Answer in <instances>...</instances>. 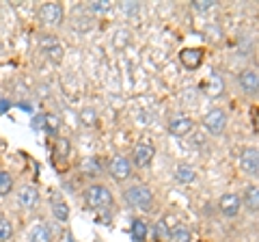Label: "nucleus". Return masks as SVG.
Wrapping results in <instances>:
<instances>
[{
  "label": "nucleus",
  "instance_id": "nucleus-10",
  "mask_svg": "<svg viewBox=\"0 0 259 242\" xmlns=\"http://www.w3.org/2000/svg\"><path fill=\"white\" fill-rule=\"evenodd\" d=\"M41 50H44V54H46L50 61H54V63H61V61H63L65 48H63V44H61L56 37H52V35L41 37Z\"/></svg>",
  "mask_w": 259,
  "mask_h": 242
},
{
  "label": "nucleus",
  "instance_id": "nucleus-3",
  "mask_svg": "<svg viewBox=\"0 0 259 242\" xmlns=\"http://www.w3.org/2000/svg\"><path fill=\"white\" fill-rule=\"evenodd\" d=\"M153 156H156V145L151 141H139L132 149V160H130V163L136 169H145L151 165Z\"/></svg>",
  "mask_w": 259,
  "mask_h": 242
},
{
  "label": "nucleus",
  "instance_id": "nucleus-24",
  "mask_svg": "<svg viewBox=\"0 0 259 242\" xmlns=\"http://www.w3.org/2000/svg\"><path fill=\"white\" fill-rule=\"evenodd\" d=\"M11 236H13V225H11V221L0 219V242H7Z\"/></svg>",
  "mask_w": 259,
  "mask_h": 242
},
{
  "label": "nucleus",
  "instance_id": "nucleus-12",
  "mask_svg": "<svg viewBox=\"0 0 259 242\" xmlns=\"http://www.w3.org/2000/svg\"><path fill=\"white\" fill-rule=\"evenodd\" d=\"M180 61L188 71L199 69L201 63H203V50H199V48H186V50L180 52Z\"/></svg>",
  "mask_w": 259,
  "mask_h": 242
},
{
  "label": "nucleus",
  "instance_id": "nucleus-7",
  "mask_svg": "<svg viewBox=\"0 0 259 242\" xmlns=\"http://www.w3.org/2000/svg\"><path fill=\"white\" fill-rule=\"evenodd\" d=\"M65 15V7L61 3H46L41 9H39V20L46 26H56V24L63 22Z\"/></svg>",
  "mask_w": 259,
  "mask_h": 242
},
{
  "label": "nucleus",
  "instance_id": "nucleus-28",
  "mask_svg": "<svg viewBox=\"0 0 259 242\" xmlns=\"http://www.w3.org/2000/svg\"><path fill=\"white\" fill-rule=\"evenodd\" d=\"M214 7H216L214 0H197V3H192V9L199 11V13L209 11V9H214Z\"/></svg>",
  "mask_w": 259,
  "mask_h": 242
},
{
  "label": "nucleus",
  "instance_id": "nucleus-23",
  "mask_svg": "<svg viewBox=\"0 0 259 242\" xmlns=\"http://www.w3.org/2000/svg\"><path fill=\"white\" fill-rule=\"evenodd\" d=\"M13 188V177L9 171H0V197H7Z\"/></svg>",
  "mask_w": 259,
  "mask_h": 242
},
{
  "label": "nucleus",
  "instance_id": "nucleus-29",
  "mask_svg": "<svg viewBox=\"0 0 259 242\" xmlns=\"http://www.w3.org/2000/svg\"><path fill=\"white\" fill-rule=\"evenodd\" d=\"M9 106H11V104L7 102V100H0V115H3V112H5L7 108H9Z\"/></svg>",
  "mask_w": 259,
  "mask_h": 242
},
{
  "label": "nucleus",
  "instance_id": "nucleus-18",
  "mask_svg": "<svg viewBox=\"0 0 259 242\" xmlns=\"http://www.w3.org/2000/svg\"><path fill=\"white\" fill-rule=\"evenodd\" d=\"M175 180L180 184H192L197 180V169L190 167V165H180L175 169Z\"/></svg>",
  "mask_w": 259,
  "mask_h": 242
},
{
  "label": "nucleus",
  "instance_id": "nucleus-6",
  "mask_svg": "<svg viewBox=\"0 0 259 242\" xmlns=\"http://www.w3.org/2000/svg\"><path fill=\"white\" fill-rule=\"evenodd\" d=\"M218 210H221V214L227 216V219H236L242 212V197L238 192H225L218 199Z\"/></svg>",
  "mask_w": 259,
  "mask_h": 242
},
{
  "label": "nucleus",
  "instance_id": "nucleus-25",
  "mask_svg": "<svg viewBox=\"0 0 259 242\" xmlns=\"http://www.w3.org/2000/svg\"><path fill=\"white\" fill-rule=\"evenodd\" d=\"M44 128L48 134H56V130H59V119L54 115H44Z\"/></svg>",
  "mask_w": 259,
  "mask_h": 242
},
{
  "label": "nucleus",
  "instance_id": "nucleus-27",
  "mask_svg": "<svg viewBox=\"0 0 259 242\" xmlns=\"http://www.w3.org/2000/svg\"><path fill=\"white\" fill-rule=\"evenodd\" d=\"M110 3L108 0H97V3H91L89 5V9H91L93 13H106V11H110Z\"/></svg>",
  "mask_w": 259,
  "mask_h": 242
},
{
  "label": "nucleus",
  "instance_id": "nucleus-1",
  "mask_svg": "<svg viewBox=\"0 0 259 242\" xmlns=\"http://www.w3.org/2000/svg\"><path fill=\"white\" fill-rule=\"evenodd\" d=\"M123 199L127 206L143 210V212H149L156 206V197H153L151 188L145 186V184H130L127 188H123Z\"/></svg>",
  "mask_w": 259,
  "mask_h": 242
},
{
  "label": "nucleus",
  "instance_id": "nucleus-9",
  "mask_svg": "<svg viewBox=\"0 0 259 242\" xmlns=\"http://www.w3.org/2000/svg\"><path fill=\"white\" fill-rule=\"evenodd\" d=\"M240 169L246 175H259V149L246 147L240 154Z\"/></svg>",
  "mask_w": 259,
  "mask_h": 242
},
{
  "label": "nucleus",
  "instance_id": "nucleus-11",
  "mask_svg": "<svg viewBox=\"0 0 259 242\" xmlns=\"http://www.w3.org/2000/svg\"><path fill=\"white\" fill-rule=\"evenodd\" d=\"M192 128H194V121L190 117H186V115H177V117H173L171 121H168V132H171L173 136H177V139L188 136L192 132Z\"/></svg>",
  "mask_w": 259,
  "mask_h": 242
},
{
  "label": "nucleus",
  "instance_id": "nucleus-5",
  "mask_svg": "<svg viewBox=\"0 0 259 242\" xmlns=\"http://www.w3.org/2000/svg\"><path fill=\"white\" fill-rule=\"evenodd\" d=\"M203 128L214 134V136H221L225 130H227V115L223 108H212L207 112V115L203 117Z\"/></svg>",
  "mask_w": 259,
  "mask_h": 242
},
{
  "label": "nucleus",
  "instance_id": "nucleus-21",
  "mask_svg": "<svg viewBox=\"0 0 259 242\" xmlns=\"http://www.w3.org/2000/svg\"><path fill=\"white\" fill-rule=\"evenodd\" d=\"M205 87H207V93H209V95H216V98H218V95H223V91H225L223 78L218 76V74H209Z\"/></svg>",
  "mask_w": 259,
  "mask_h": 242
},
{
  "label": "nucleus",
  "instance_id": "nucleus-19",
  "mask_svg": "<svg viewBox=\"0 0 259 242\" xmlns=\"http://www.w3.org/2000/svg\"><path fill=\"white\" fill-rule=\"evenodd\" d=\"M30 242H52V231L46 223H37L30 229Z\"/></svg>",
  "mask_w": 259,
  "mask_h": 242
},
{
  "label": "nucleus",
  "instance_id": "nucleus-20",
  "mask_svg": "<svg viewBox=\"0 0 259 242\" xmlns=\"http://www.w3.org/2000/svg\"><path fill=\"white\" fill-rule=\"evenodd\" d=\"M153 238H156V242H168L171 240V227H168L166 219H160L156 223V227H153Z\"/></svg>",
  "mask_w": 259,
  "mask_h": 242
},
{
  "label": "nucleus",
  "instance_id": "nucleus-13",
  "mask_svg": "<svg viewBox=\"0 0 259 242\" xmlns=\"http://www.w3.org/2000/svg\"><path fill=\"white\" fill-rule=\"evenodd\" d=\"M80 171H82L87 177H100L104 173V165H102L100 158L89 156V158H84L82 163H80Z\"/></svg>",
  "mask_w": 259,
  "mask_h": 242
},
{
  "label": "nucleus",
  "instance_id": "nucleus-16",
  "mask_svg": "<svg viewBox=\"0 0 259 242\" xmlns=\"http://www.w3.org/2000/svg\"><path fill=\"white\" fill-rule=\"evenodd\" d=\"M242 206L250 212H259V186H248L242 197Z\"/></svg>",
  "mask_w": 259,
  "mask_h": 242
},
{
  "label": "nucleus",
  "instance_id": "nucleus-15",
  "mask_svg": "<svg viewBox=\"0 0 259 242\" xmlns=\"http://www.w3.org/2000/svg\"><path fill=\"white\" fill-rule=\"evenodd\" d=\"M37 199H39V192H37L35 186H24V188L18 192V204H20L22 208H26V210H30L32 206H35Z\"/></svg>",
  "mask_w": 259,
  "mask_h": 242
},
{
  "label": "nucleus",
  "instance_id": "nucleus-4",
  "mask_svg": "<svg viewBox=\"0 0 259 242\" xmlns=\"http://www.w3.org/2000/svg\"><path fill=\"white\" fill-rule=\"evenodd\" d=\"M132 171H134V167H132V163H130L125 156H115L108 163V173H110V177L115 182L130 180V177H132Z\"/></svg>",
  "mask_w": 259,
  "mask_h": 242
},
{
  "label": "nucleus",
  "instance_id": "nucleus-8",
  "mask_svg": "<svg viewBox=\"0 0 259 242\" xmlns=\"http://www.w3.org/2000/svg\"><path fill=\"white\" fill-rule=\"evenodd\" d=\"M238 85L246 95H257L259 93V71L253 67H246L240 71Z\"/></svg>",
  "mask_w": 259,
  "mask_h": 242
},
{
  "label": "nucleus",
  "instance_id": "nucleus-26",
  "mask_svg": "<svg viewBox=\"0 0 259 242\" xmlns=\"http://www.w3.org/2000/svg\"><path fill=\"white\" fill-rule=\"evenodd\" d=\"M80 119H82V124L84 126H95V121H97V112L93 108H82V112H80Z\"/></svg>",
  "mask_w": 259,
  "mask_h": 242
},
{
  "label": "nucleus",
  "instance_id": "nucleus-22",
  "mask_svg": "<svg viewBox=\"0 0 259 242\" xmlns=\"http://www.w3.org/2000/svg\"><path fill=\"white\" fill-rule=\"evenodd\" d=\"M168 242H192V236H190V229L186 225H175L171 229V240Z\"/></svg>",
  "mask_w": 259,
  "mask_h": 242
},
{
  "label": "nucleus",
  "instance_id": "nucleus-17",
  "mask_svg": "<svg viewBox=\"0 0 259 242\" xmlns=\"http://www.w3.org/2000/svg\"><path fill=\"white\" fill-rule=\"evenodd\" d=\"M130 236H132L134 242H145V240H147V236H149L147 223H145L143 219H134L132 227H130Z\"/></svg>",
  "mask_w": 259,
  "mask_h": 242
},
{
  "label": "nucleus",
  "instance_id": "nucleus-14",
  "mask_svg": "<svg viewBox=\"0 0 259 242\" xmlns=\"http://www.w3.org/2000/svg\"><path fill=\"white\" fill-rule=\"evenodd\" d=\"M50 206H52V214H54L61 223H65V221L69 219V206H67V201H65L61 195H52Z\"/></svg>",
  "mask_w": 259,
  "mask_h": 242
},
{
  "label": "nucleus",
  "instance_id": "nucleus-2",
  "mask_svg": "<svg viewBox=\"0 0 259 242\" xmlns=\"http://www.w3.org/2000/svg\"><path fill=\"white\" fill-rule=\"evenodd\" d=\"M84 201L89 208L93 210H108V208H115V199H112V192L108 186L104 184H89L84 188Z\"/></svg>",
  "mask_w": 259,
  "mask_h": 242
}]
</instances>
